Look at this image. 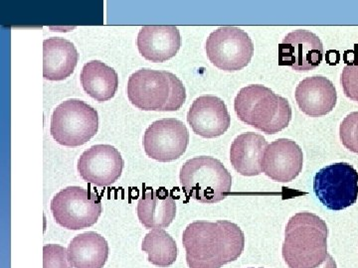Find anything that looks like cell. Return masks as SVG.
Segmentation results:
<instances>
[{
    "instance_id": "cell-15",
    "label": "cell",
    "mask_w": 358,
    "mask_h": 268,
    "mask_svg": "<svg viewBox=\"0 0 358 268\" xmlns=\"http://www.w3.org/2000/svg\"><path fill=\"white\" fill-rule=\"evenodd\" d=\"M138 52L145 60L162 63L173 58L181 47V36L174 25L143 26L138 35Z\"/></svg>"
},
{
    "instance_id": "cell-26",
    "label": "cell",
    "mask_w": 358,
    "mask_h": 268,
    "mask_svg": "<svg viewBox=\"0 0 358 268\" xmlns=\"http://www.w3.org/2000/svg\"><path fill=\"white\" fill-rule=\"evenodd\" d=\"M317 268H338V267H336V260H334L333 256H331L329 253V255H327L326 262L322 263V265H320V267H317Z\"/></svg>"
},
{
    "instance_id": "cell-27",
    "label": "cell",
    "mask_w": 358,
    "mask_h": 268,
    "mask_svg": "<svg viewBox=\"0 0 358 268\" xmlns=\"http://www.w3.org/2000/svg\"><path fill=\"white\" fill-rule=\"evenodd\" d=\"M249 268H255V267H249ZM259 268H263V267H259Z\"/></svg>"
},
{
    "instance_id": "cell-16",
    "label": "cell",
    "mask_w": 358,
    "mask_h": 268,
    "mask_svg": "<svg viewBox=\"0 0 358 268\" xmlns=\"http://www.w3.org/2000/svg\"><path fill=\"white\" fill-rule=\"evenodd\" d=\"M296 103L303 114L317 117L333 112L338 94L333 82L326 77L313 76L303 80L296 89Z\"/></svg>"
},
{
    "instance_id": "cell-22",
    "label": "cell",
    "mask_w": 358,
    "mask_h": 268,
    "mask_svg": "<svg viewBox=\"0 0 358 268\" xmlns=\"http://www.w3.org/2000/svg\"><path fill=\"white\" fill-rule=\"evenodd\" d=\"M141 251L148 253V262L155 267H171L178 258V244L164 229H152L145 234Z\"/></svg>"
},
{
    "instance_id": "cell-20",
    "label": "cell",
    "mask_w": 358,
    "mask_h": 268,
    "mask_svg": "<svg viewBox=\"0 0 358 268\" xmlns=\"http://www.w3.org/2000/svg\"><path fill=\"white\" fill-rule=\"evenodd\" d=\"M68 251L74 268H103L110 255L109 244L95 232L78 234L71 241Z\"/></svg>"
},
{
    "instance_id": "cell-14",
    "label": "cell",
    "mask_w": 358,
    "mask_h": 268,
    "mask_svg": "<svg viewBox=\"0 0 358 268\" xmlns=\"http://www.w3.org/2000/svg\"><path fill=\"white\" fill-rule=\"evenodd\" d=\"M303 154L294 140L280 138L268 145L264 155L263 172L272 180L287 183L303 170Z\"/></svg>"
},
{
    "instance_id": "cell-3",
    "label": "cell",
    "mask_w": 358,
    "mask_h": 268,
    "mask_svg": "<svg viewBox=\"0 0 358 268\" xmlns=\"http://www.w3.org/2000/svg\"><path fill=\"white\" fill-rule=\"evenodd\" d=\"M128 98L138 110L176 112L185 105L186 89L173 73L143 68L129 77Z\"/></svg>"
},
{
    "instance_id": "cell-25",
    "label": "cell",
    "mask_w": 358,
    "mask_h": 268,
    "mask_svg": "<svg viewBox=\"0 0 358 268\" xmlns=\"http://www.w3.org/2000/svg\"><path fill=\"white\" fill-rule=\"evenodd\" d=\"M341 84L345 96L353 102L358 103V58H355L343 68Z\"/></svg>"
},
{
    "instance_id": "cell-2",
    "label": "cell",
    "mask_w": 358,
    "mask_h": 268,
    "mask_svg": "<svg viewBox=\"0 0 358 268\" xmlns=\"http://www.w3.org/2000/svg\"><path fill=\"white\" fill-rule=\"evenodd\" d=\"M327 223L310 211L289 218L282 244V258L289 268H317L327 255Z\"/></svg>"
},
{
    "instance_id": "cell-10",
    "label": "cell",
    "mask_w": 358,
    "mask_h": 268,
    "mask_svg": "<svg viewBox=\"0 0 358 268\" xmlns=\"http://www.w3.org/2000/svg\"><path fill=\"white\" fill-rule=\"evenodd\" d=\"M189 143V133L182 121L164 119L148 126L143 135V148L150 158L171 162L185 154Z\"/></svg>"
},
{
    "instance_id": "cell-4",
    "label": "cell",
    "mask_w": 358,
    "mask_h": 268,
    "mask_svg": "<svg viewBox=\"0 0 358 268\" xmlns=\"http://www.w3.org/2000/svg\"><path fill=\"white\" fill-rule=\"evenodd\" d=\"M234 110L240 121L267 134L288 128L292 119L288 100L262 84L242 89L235 98Z\"/></svg>"
},
{
    "instance_id": "cell-19",
    "label": "cell",
    "mask_w": 358,
    "mask_h": 268,
    "mask_svg": "<svg viewBox=\"0 0 358 268\" xmlns=\"http://www.w3.org/2000/svg\"><path fill=\"white\" fill-rule=\"evenodd\" d=\"M267 140L261 134H240L230 148V161L233 168L243 176H258L263 172L264 155L268 147Z\"/></svg>"
},
{
    "instance_id": "cell-11",
    "label": "cell",
    "mask_w": 358,
    "mask_h": 268,
    "mask_svg": "<svg viewBox=\"0 0 358 268\" xmlns=\"http://www.w3.org/2000/svg\"><path fill=\"white\" fill-rule=\"evenodd\" d=\"M124 161L117 148L109 144L90 147L78 160V172L96 187H109L119 180Z\"/></svg>"
},
{
    "instance_id": "cell-7",
    "label": "cell",
    "mask_w": 358,
    "mask_h": 268,
    "mask_svg": "<svg viewBox=\"0 0 358 268\" xmlns=\"http://www.w3.org/2000/svg\"><path fill=\"white\" fill-rule=\"evenodd\" d=\"M50 209L55 222L72 230L95 225L103 211L101 197L78 186H71L57 193L52 199Z\"/></svg>"
},
{
    "instance_id": "cell-8",
    "label": "cell",
    "mask_w": 358,
    "mask_h": 268,
    "mask_svg": "<svg viewBox=\"0 0 358 268\" xmlns=\"http://www.w3.org/2000/svg\"><path fill=\"white\" fill-rule=\"evenodd\" d=\"M313 192L329 210H345L357 201V169L346 162L324 167L313 178Z\"/></svg>"
},
{
    "instance_id": "cell-23",
    "label": "cell",
    "mask_w": 358,
    "mask_h": 268,
    "mask_svg": "<svg viewBox=\"0 0 358 268\" xmlns=\"http://www.w3.org/2000/svg\"><path fill=\"white\" fill-rule=\"evenodd\" d=\"M339 137L346 149L358 154V112L348 114L341 122Z\"/></svg>"
},
{
    "instance_id": "cell-24",
    "label": "cell",
    "mask_w": 358,
    "mask_h": 268,
    "mask_svg": "<svg viewBox=\"0 0 358 268\" xmlns=\"http://www.w3.org/2000/svg\"><path fill=\"white\" fill-rule=\"evenodd\" d=\"M43 268H73L68 248L53 244L44 246Z\"/></svg>"
},
{
    "instance_id": "cell-13",
    "label": "cell",
    "mask_w": 358,
    "mask_h": 268,
    "mask_svg": "<svg viewBox=\"0 0 358 268\" xmlns=\"http://www.w3.org/2000/svg\"><path fill=\"white\" fill-rule=\"evenodd\" d=\"M187 121L197 135L215 138L229 129L231 117L225 103L215 96H202L193 102Z\"/></svg>"
},
{
    "instance_id": "cell-12",
    "label": "cell",
    "mask_w": 358,
    "mask_h": 268,
    "mask_svg": "<svg viewBox=\"0 0 358 268\" xmlns=\"http://www.w3.org/2000/svg\"><path fill=\"white\" fill-rule=\"evenodd\" d=\"M324 59V45L315 33L305 29L289 33L279 45V64L299 72L319 67Z\"/></svg>"
},
{
    "instance_id": "cell-17",
    "label": "cell",
    "mask_w": 358,
    "mask_h": 268,
    "mask_svg": "<svg viewBox=\"0 0 358 268\" xmlns=\"http://www.w3.org/2000/svg\"><path fill=\"white\" fill-rule=\"evenodd\" d=\"M136 213L145 229H166L176 217V202L166 188L148 190L138 200Z\"/></svg>"
},
{
    "instance_id": "cell-21",
    "label": "cell",
    "mask_w": 358,
    "mask_h": 268,
    "mask_svg": "<svg viewBox=\"0 0 358 268\" xmlns=\"http://www.w3.org/2000/svg\"><path fill=\"white\" fill-rule=\"evenodd\" d=\"M80 80L84 91L99 103L112 100L119 88L117 73L101 61L85 64Z\"/></svg>"
},
{
    "instance_id": "cell-9",
    "label": "cell",
    "mask_w": 358,
    "mask_h": 268,
    "mask_svg": "<svg viewBox=\"0 0 358 268\" xmlns=\"http://www.w3.org/2000/svg\"><path fill=\"white\" fill-rule=\"evenodd\" d=\"M205 51L216 68L234 72L250 64L255 48L249 35L241 28L223 26L209 35Z\"/></svg>"
},
{
    "instance_id": "cell-5",
    "label": "cell",
    "mask_w": 358,
    "mask_h": 268,
    "mask_svg": "<svg viewBox=\"0 0 358 268\" xmlns=\"http://www.w3.org/2000/svg\"><path fill=\"white\" fill-rule=\"evenodd\" d=\"M180 184L189 198L201 204H216L227 198L232 176L222 162L210 156L187 160L179 174Z\"/></svg>"
},
{
    "instance_id": "cell-18",
    "label": "cell",
    "mask_w": 358,
    "mask_h": 268,
    "mask_svg": "<svg viewBox=\"0 0 358 268\" xmlns=\"http://www.w3.org/2000/svg\"><path fill=\"white\" fill-rule=\"evenodd\" d=\"M79 54L69 40L52 37L43 42V77L48 81H63L76 69Z\"/></svg>"
},
{
    "instance_id": "cell-6",
    "label": "cell",
    "mask_w": 358,
    "mask_h": 268,
    "mask_svg": "<svg viewBox=\"0 0 358 268\" xmlns=\"http://www.w3.org/2000/svg\"><path fill=\"white\" fill-rule=\"evenodd\" d=\"M98 129V112L76 98L60 103L51 117L52 137L63 147H81L96 135Z\"/></svg>"
},
{
    "instance_id": "cell-1",
    "label": "cell",
    "mask_w": 358,
    "mask_h": 268,
    "mask_svg": "<svg viewBox=\"0 0 358 268\" xmlns=\"http://www.w3.org/2000/svg\"><path fill=\"white\" fill-rule=\"evenodd\" d=\"M189 268H221L235 262L245 248L243 230L229 221H196L182 234Z\"/></svg>"
}]
</instances>
